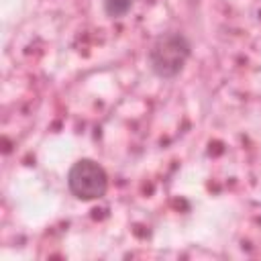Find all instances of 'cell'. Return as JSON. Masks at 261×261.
Wrapping results in <instances>:
<instances>
[{
    "instance_id": "2",
    "label": "cell",
    "mask_w": 261,
    "mask_h": 261,
    "mask_svg": "<svg viewBox=\"0 0 261 261\" xmlns=\"http://www.w3.org/2000/svg\"><path fill=\"white\" fill-rule=\"evenodd\" d=\"M67 186L69 192L77 200H98L106 194L108 177L102 165H98L92 159H80L75 161L67 171Z\"/></svg>"
},
{
    "instance_id": "1",
    "label": "cell",
    "mask_w": 261,
    "mask_h": 261,
    "mask_svg": "<svg viewBox=\"0 0 261 261\" xmlns=\"http://www.w3.org/2000/svg\"><path fill=\"white\" fill-rule=\"evenodd\" d=\"M190 53H192V47L188 37L177 31H167L153 41L147 53V61L151 71L157 77L171 80L181 73Z\"/></svg>"
},
{
    "instance_id": "3",
    "label": "cell",
    "mask_w": 261,
    "mask_h": 261,
    "mask_svg": "<svg viewBox=\"0 0 261 261\" xmlns=\"http://www.w3.org/2000/svg\"><path fill=\"white\" fill-rule=\"evenodd\" d=\"M133 8V0H104V12L112 18L124 16Z\"/></svg>"
}]
</instances>
